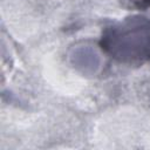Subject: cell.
<instances>
[{
    "instance_id": "1",
    "label": "cell",
    "mask_w": 150,
    "mask_h": 150,
    "mask_svg": "<svg viewBox=\"0 0 150 150\" xmlns=\"http://www.w3.org/2000/svg\"><path fill=\"white\" fill-rule=\"evenodd\" d=\"M100 46L121 62L150 60V20L132 16L108 27L102 33Z\"/></svg>"
},
{
    "instance_id": "2",
    "label": "cell",
    "mask_w": 150,
    "mask_h": 150,
    "mask_svg": "<svg viewBox=\"0 0 150 150\" xmlns=\"http://www.w3.org/2000/svg\"><path fill=\"white\" fill-rule=\"evenodd\" d=\"M141 1H143V2H145L146 5H150V0H141Z\"/></svg>"
}]
</instances>
